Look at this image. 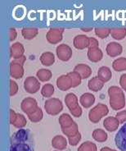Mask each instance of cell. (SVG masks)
Returning <instances> with one entry per match:
<instances>
[{
  "label": "cell",
  "instance_id": "obj_1",
  "mask_svg": "<svg viewBox=\"0 0 126 151\" xmlns=\"http://www.w3.org/2000/svg\"><path fill=\"white\" fill-rule=\"evenodd\" d=\"M34 141L29 129H19L11 137L10 151H33Z\"/></svg>",
  "mask_w": 126,
  "mask_h": 151
},
{
  "label": "cell",
  "instance_id": "obj_2",
  "mask_svg": "<svg viewBox=\"0 0 126 151\" xmlns=\"http://www.w3.org/2000/svg\"><path fill=\"white\" fill-rule=\"evenodd\" d=\"M108 93L110 95V104L115 110L123 109L125 105V99L123 91L118 87L112 86L109 88Z\"/></svg>",
  "mask_w": 126,
  "mask_h": 151
},
{
  "label": "cell",
  "instance_id": "obj_3",
  "mask_svg": "<svg viewBox=\"0 0 126 151\" xmlns=\"http://www.w3.org/2000/svg\"><path fill=\"white\" fill-rule=\"evenodd\" d=\"M65 105L74 117H80L82 115V109L79 105L78 97L74 93H68L65 96Z\"/></svg>",
  "mask_w": 126,
  "mask_h": 151
},
{
  "label": "cell",
  "instance_id": "obj_4",
  "mask_svg": "<svg viewBox=\"0 0 126 151\" xmlns=\"http://www.w3.org/2000/svg\"><path fill=\"white\" fill-rule=\"evenodd\" d=\"M26 60V56L21 57L11 61L10 63V75L14 79H20L24 76V67L23 65Z\"/></svg>",
  "mask_w": 126,
  "mask_h": 151
},
{
  "label": "cell",
  "instance_id": "obj_5",
  "mask_svg": "<svg viewBox=\"0 0 126 151\" xmlns=\"http://www.w3.org/2000/svg\"><path fill=\"white\" fill-rule=\"evenodd\" d=\"M44 109L48 114L56 116L63 110V104L58 98H49L44 103Z\"/></svg>",
  "mask_w": 126,
  "mask_h": 151
},
{
  "label": "cell",
  "instance_id": "obj_6",
  "mask_svg": "<svg viewBox=\"0 0 126 151\" xmlns=\"http://www.w3.org/2000/svg\"><path fill=\"white\" fill-rule=\"evenodd\" d=\"M109 113V109L106 104H98L95 107H93L88 113V118L92 122L97 123L102 119V117H105Z\"/></svg>",
  "mask_w": 126,
  "mask_h": 151
},
{
  "label": "cell",
  "instance_id": "obj_7",
  "mask_svg": "<svg viewBox=\"0 0 126 151\" xmlns=\"http://www.w3.org/2000/svg\"><path fill=\"white\" fill-rule=\"evenodd\" d=\"M63 32V28H51L46 35L47 40L52 45H57L62 40Z\"/></svg>",
  "mask_w": 126,
  "mask_h": 151
},
{
  "label": "cell",
  "instance_id": "obj_8",
  "mask_svg": "<svg viewBox=\"0 0 126 151\" xmlns=\"http://www.w3.org/2000/svg\"><path fill=\"white\" fill-rule=\"evenodd\" d=\"M9 116H10V118H9L10 123L13 127H15L16 128L21 129L26 125V118L23 114L16 113L13 109H10Z\"/></svg>",
  "mask_w": 126,
  "mask_h": 151
},
{
  "label": "cell",
  "instance_id": "obj_9",
  "mask_svg": "<svg viewBox=\"0 0 126 151\" xmlns=\"http://www.w3.org/2000/svg\"><path fill=\"white\" fill-rule=\"evenodd\" d=\"M38 103L36 99L32 97H26L21 103V109L24 113H26L27 116L38 109Z\"/></svg>",
  "mask_w": 126,
  "mask_h": 151
},
{
  "label": "cell",
  "instance_id": "obj_10",
  "mask_svg": "<svg viewBox=\"0 0 126 151\" xmlns=\"http://www.w3.org/2000/svg\"><path fill=\"white\" fill-rule=\"evenodd\" d=\"M39 80L34 76H28L24 81V89L30 94H35L40 88Z\"/></svg>",
  "mask_w": 126,
  "mask_h": 151
},
{
  "label": "cell",
  "instance_id": "obj_11",
  "mask_svg": "<svg viewBox=\"0 0 126 151\" xmlns=\"http://www.w3.org/2000/svg\"><path fill=\"white\" fill-rule=\"evenodd\" d=\"M57 58L63 62H67L72 57V49L66 44H61L56 49Z\"/></svg>",
  "mask_w": 126,
  "mask_h": 151
},
{
  "label": "cell",
  "instance_id": "obj_12",
  "mask_svg": "<svg viewBox=\"0 0 126 151\" xmlns=\"http://www.w3.org/2000/svg\"><path fill=\"white\" fill-rule=\"evenodd\" d=\"M115 145L120 151H126V123L123 125L115 136Z\"/></svg>",
  "mask_w": 126,
  "mask_h": 151
},
{
  "label": "cell",
  "instance_id": "obj_13",
  "mask_svg": "<svg viewBox=\"0 0 126 151\" xmlns=\"http://www.w3.org/2000/svg\"><path fill=\"white\" fill-rule=\"evenodd\" d=\"M73 45L77 49H84L88 48L89 45V37L86 35H78L74 38Z\"/></svg>",
  "mask_w": 126,
  "mask_h": 151
},
{
  "label": "cell",
  "instance_id": "obj_14",
  "mask_svg": "<svg viewBox=\"0 0 126 151\" xmlns=\"http://www.w3.org/2000/svg\"><path fill=\"white\" fill-rule=\"evenodd\" d=\"M57 86L61 91H68L70 88H72L71 81L70 79L67 74L60 76L57 79Z\"/></svg>",
  "mask_w": 126,
  "mask_h": 151
},
{
  "label": "cell",
  "instance_id": "obj_15",
  "mask_svg": "<svg viewBox=\"0 0 126 151\" xmlns=\"http://www.w3.org/2000/svg\"><path fill=\"white\" fill-rule=\"evenodd\" d=\"M24 53H25V48L21 43L16 42L11 45L10 54H11V58H13L14 59L24 56Z\"/></svg>",
  "mask_w": 126,
  "mask_h": 151
},
{
  "label": "cell",
  "instance_id": "obj_16",
  "mask_svg": "<svg viewBox=\"0 0 126 151\" xmlns=\"http://www.w3.org/2000/svg\"><path fill=\"white\" fill-rule=\"evenodd\" d=\"M88 58L89 60L93 63L99 62L103 58V51L98 47H93L88 48V53H87Z\"/></svg>",
  "mask_w": 126,
  "mask_h": 151
},
{
  "label": "cell",
  "instance_id": "obj_17",
  "mask_svg": "<svg viewBox=\"0 0 126 151\" xmlns=\"http://www.w3.org/2000/svg\"><path fill=\"white\" fill-rule=\"evenodd\" d=\"M119 125H120V122L118 121V119L116 117H107L103 122V126H104L105 129L110 132L116 131L118 129Z\"/></svg>",
  "mask_w": 126,
  "mask_h": 151
},
{
  "label": "cell",
  "instance_id": "obj_18",
  "mask_svg": "<svg viewBox=\"0 0 126 151\" xmlns=\"http://www.w3.org/2000/svg\"><path fill=\"white\" fill-rule=\"evenodd\" d=\"M74 71L78 72L81 76L82 79H87L92 74L91 68L88 65L84 64V63H79V64H77L75 67V68H74Z\"/></svg>",
  "mask_w": 126,
  "mask_h": 151
},
{
  "label": "cell",
  "instance_id": "obj_19",
  "mask_svg": "<svg viewBox=\"0 0 126 151\" xmlns=\"http://www.w3.org/2000/svg\"><path fill=\"white\" fill-rule=\"evenodd\" d=\"M53 147L57 149L58 150H64L67 147V140L65 137L61 135L55 136L52 140Z\"/></svg>",
  "mask_w": 126,
  "mask_h": 151
},
{
  "label": "cell",
  "instance_id": "obj_20",
  "mask_svg": "<svg viewBox=\"0 0 126 151\" xmlns=\"http://www.w3.org/2000/svg\"><path fill=\"white\" fill-rule=\"evenodd\" d=\"M107 53L111 57L120 55L122 53V46L116 42H111L107 46Z\"/></svg>",
  "mask_w": 126,
  "mask_h": 151
},
{
  "label": "cell",
  "instance_id": "obj_21",
  "mask_svg": "<svg viewBox=\"0 0 126 151\" xmlns=\"http://www.w3.org/2000/svg\"><path fill=\"white\" fill-rule=\"evenodd\" d=\"M95 102V96L91 93H84L80 97V103L85 109L90 108Z\"/></svg>",
  "mask_w": 126,
  "mask_h": 151
},
{
  "label": "cell",
  "instance_id": "obj_22",
  "mask_svg": "<svg viewBox=\"0 0 126 151\" xmlns=\"http://www.w3.org/2000/svg\"><path fill=\"white\" fill-rule=\"evenodd\" d=\"M39 60L43 66L49 67L55 63V55L52 52H44L40 55Z\"/></svg>",
  "mask_w": 126,
  "mask_h": 151
},
{
  "label": "cell",
  "instance_id": "obj_23",
  "mask_svg": "<svg viewBox=\"0 0 126 151\" xmlns=\"http://www.w3.org/2000/svg\"><path fill=\"white\" fill-rule=\"evenodd\" d=\"M103 85H104V82L103 81H101L98 76L93 77L92 79L88 81V89L92 91H98L102 90Z\"/></svg>",
  "mask_w": 126,
  "mask_h": 151
},
{
  "label": "cell",
  "instance_id": "obj_24",
  "mask_svg": "<svg viewBox=\"0 0 126 151\" xmlns=\"http://www.w3.org/2000/svg\"><path fill=\"white\" fill-rule=\"evenodd\" d=\"M112 76V73H111L110 68L107 67H102L98 69V77L99 78L101 81H103V82H107L109 81L110 79Z\"/></svg>",
  "mask_w": 126,
  "mask_h": 151
},
{
  "label": "cell",
  "instance_id": "obj_25",
  "mask_svg": "<svg viewBox=\"0 0 126 151\" xmlns=\"http://www.w3.org/2000/svg\"><path fill=\"white\" fill-rule=\"evenodd\" d=\"M38 34V30L35 27H25L21 30V35L25 39L31 40L37 36Z\"/></svg>",
  "mask_w": 126,
  "mask_h": 151
},
{
  "label": "cell",
  "instance_id": "obj_26",
  "mask_svg": "<svg viewBox=\"0 0 126 151\" xmlns=\"http://www.w3.org/2000/svg\"><path fill=\"white\" fill-rule=\"evenodd\" d=\"M36 76L38 77V79L40 81H48L52 78L53 73L50 71L49 69L47 68H41L37 71L36 72Z\"/></svg>",
  "mask_w": 126,
  "mask_h": 151
},
{
  "label": "cell",
  "instance_id": "obj_27",
  "mask_svg": "<svg viewBox=\"0 0 126 151\" xmlns=\"http://www.w3.org/2000/svg\"><path fill=\"white\" fill-rule=\"evenodd\" d=\"M93 138L98 142H105L107 141L108 136L107 133L103 129H95L93 132Z\"/></svg>",
  "mask_w": 126,
  "mask_h": 151
},
{
  "label": "cell",
  "instance_id": "obj_28",
  "mask_svg": "<svg viewBox=\"0 0 126 151\" xmlns=\"http://www.w3.org/2000/svg\"><path fill=\"white\" fill-rule=\"evenodd\" d=\"M59 124L61 125V128H65L69 126L72 125L75 122L72 119V117L70 115H69L68 113H63L59 117L58 119Z\"/></svg>",
  "mask_w": 126,
  "mask_h": 151
},
{
  "label": "cell",
  "instance_id": "obj_29",
  "mask_svg": "<svg viewBox=\"0 0 126 151\" xmlns=\"http://www.w3.org/2000/svg\"><path fill=\"white\" fill-rule=\"evenodd\" d=\"M61 131L63 132V134L65 135L67 137H71V136L76 135L79 132V127H78V124L75 122L72 125L69 126L65 128H61Z\"/></svg>",
  "mask_w": 126,
  "mask_h": 151
},
{
  "label": "cell",
  "instance_id": "obj_30",
  "mask_svg": "<svg viewBox=\"0 0 126 151\" xmlns=\"http://www.w3.org/2000/svg\"><path fill=\"white\" fill-rule=\"evenodd\" d=\"M67 75L69 76L70 79L71 81V84H72V88H75V87H77L78 86H80L81 84V81H82V77L78 73V72H68Z\"/></svg>",
  "mask_w": 126,
  "mask_h": 151
},
{
  "label": "cell",
  "instance_id": "obj_31",
  "mask_svg": "<svg viewBox=\"0 0 126 151\" xmlns=\"http://www.w3.org/2000/svg\"><path fill=\"white\" fill-rule=\"evenodd\" d=\"M28 117L30 118L32 122H38L43 119V113L42 109L40 107H38V109H36L34 112H33L31 114L28 115Z\"/></svg>",
  "mask_w": 126,
  "mask_h": 151
},
{
  "label": "cell",
  "instance_id": "obj_32",
  "mask_svg": "<svg viewBox=\"0 0 126 151\" xmlns=\"http://www.w3.org/2000/svg\"><path fill=\"white\" fill-rule=\"evenodd\" d=\"M54 94V86L50 83L43 85L41 89V94L45 98H51Z\"/></svg>",
  "mask_w": 126,
  "mask_h": 151
},
{
  "label": "cell",
  "instance_id": "obj_33",
  "mask_svg": "<svg viewBox=\"0 0 126 151\" xmlns=\"http://www.w3.org/2000/svg\"><path fill=\"white\" fill-rule=\"evenodd\" d=\"M98 148L92 141H84L80 145L77 151H97Z\"/></svg>",
  "mask_w": 126,
  "mask_h": 151
},
{
  "label": "cell",
  "instance_id": "obj_34",
  "mask_svg": "<svg viewBox=\"0 0 126 151\" xmlns=\"http://www.w3.org/2000/svg\"><path fill=\"white\" fill-rule=\"evenodd\" d=\"M112 67L115 71H123L126 70V58H120L113 62Z\"/></svg>",
  "mask_w": 126,
  "mask_h": 151
},
{
  "label": "cell",
  "instance_id": "obj_35",
  "mask_svg": "<svg viewBox=\"0 0 126 151\" xmlns=\"http://www.w3.org/2000/svg\"><path fill=\"white\" fill-rule=\"evenodd\" d=\"M111 34L115 40H121L126 35V29L125 28L113 29V30H111Z\"/></svg>",
  "mask_w": 126,
  "mask_h": 151
},
{
  "label": "cell",
  "instance_id": "obj_36",
  "mask_svg": "<svg viewBox=\"0 0 126 151\" xmlns=\"http://www.w3.org/2000/svg\"><path fill=\"white\" fill-rule=\"evenodd\" d=\"M111 31L109 28H96L95 34L100 38H106L111 34Z\"/></svg>",
  "mask_w": 126,
  "mask_h": 151
},
{
  "label": "cell",
  "instance_id": "obj_37",
  "mask_svg": "<svg viewBox=\"0 0 126 151\" xmlns=\"http://www.w3.org/2000/svg\"><path fill=\"white\" fill-rule=\"evenodd\" d=\"M18 90H19L18 84L16 83L14 80H10L9 81V94H10V96L15 95L18 92Z\"/></svg>",
  "mask_w": 126,
  "mask_h": 151
},
{
  "label": "cell",
  "instance_id": "obj_38",
  "mask_svg": "<svg viewBox=\"0 0 126 151\" xmlns=\"http://www.w3.org/2000/svg\"><path fill=\"white\" fill-rule=\"evenodd\" d=\"M80 140H81V134L80 132H78L76 135L71 136V137H68L69 144L73 146H75L77 144L80 142Z\"/></svg>",
  "mask_w": 126,
  "mask_h": 151
},
{
  "label": "cell",
  "instance_id": "obj_39",
  "mask_svg": "<svg viewBox=\"0 0 126 151\" xmlns=\"http://www.w3.org/2000/svg\"><path fill=\"white\" fill-rule=\"evenodd\" d=\"M8 36H9V40L10 41H13L15 40L16 38L17 37V32L14 27H10L9 30H8Z\"/></svg>",
  "mask_w": 126,
  "mask_h": 151
},
{
  "label": "cell",
  "instance_id": "obj_40",
  "mask_svg": "<svg viewBox=\"0 0 126 151\" xmlns=\"http://www.w3.org/2000/svg\"><path fill=\"white\" fill-rule=\"evenodd\" d=\"M115 117L118 119V121L120 122V123H124L126 122V111L124 110V111H121V112H119Z\"/></svg>",
  "mask_w": 126,
  "mask_h": 151
},
{
  "label": "cell",
  "instance_id": "obj_41",
  "mask_svg": "<svg viewBox=\"0 0 126 151\" xmlns=\"http://www.w3.org/2000/svg\"><path fill=\"white\" fill-rule=\"evenodd\" d=\"M98 45H99V43L98 41V40H96L95 38L93 37H89V45H88V48L98 47Z\"/></svg>",
  "mask_w": 126,
  "mask_h": 151
},
{
  "label": "cell",
  "instance_id": "obj_42",
  "mask_svg": "<svg viewBox=\"0 0 126 151\" xmlns=\"http://www.w3.org/2000/svg\"><path fill=\"white\" fill-rule=\"evenodd\" d=\"M120 83V85H121L122 88H124V89L126 91V74H124V75L121 76Z\"/></svg>",
  "mask_w": 126,
  "mask_h": 151
},
{
  "label": "cell",
  "instance_id": "obj_43",
  "mask_svg": "<svg viewBox=\"0 0 126 151\" xmlns=\"http://www.w3.org/2000/svg\"><path fill=\"white\" fill-rule=\"evenodd\" d=\"M100 151H116L115 150H113V149H111V148L109 147H103L101 149V150Z\"/></svg>",
  "mask_w": 126,
  "mask_h": 151
},
{
  "label": "cell",
  "instance_id": "obj_44",
  "mask_svg": "<svg viewBox=\"0 0 126 151\" xmlns=\"http://www.w3.org/2000/svg\"><path fill=\"white\" fill-rule=\"evenodd\" d=\"M81 30L83 31H85V32H88V31H90V30H93V28L92 27H82Z\"/></svg>",
  "mask_w": 126,
  "mask_h": 151
},
{
  "label": "cell",
  "instance_id": "obj_45",
  "mask_svg": "<svg viewBox=\"0 0 126 151\" xmlns=\"http://www.w3.org/2000/svg\"><path fill=\"white\" fill-rule=\"evenodd\" d=\"M55 151H57V150H55Z\"/></svg>",
  "mask_w": 126,
  "mask_h": 151
}]
</instances>
